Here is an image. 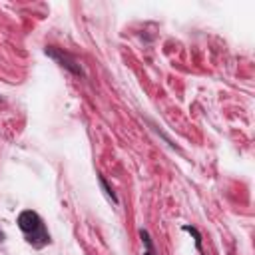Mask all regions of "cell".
<instances>
[{
    "instance_id": "cell-1",
    "label": "cell",
    "mask_w": 255,
    "mask_h": 255,
    "mask_svg": "<svg viewBox=\"0 0 255 255\" xmlns=\"http://www.w3.org/2000/svg\"><path fill=\"white\" fill-rule=\"evenodd\" d=\"M18 225L22 231L26 233H34L36 229H40V217L34 211H22L18 217Z\"/></svg>"
},
{
    "instance_id": "cell-2",
    "label": "cell",
    "mask_w": 255,
    "mask_h": 255,
    "mask_svg": "<svg viewBox=\"0 0 255 255\" xmlns=\"http://www.w3.org/2000/svg\"><path fill=\"white\" fill-rule=\"evenodd\" d=\"M100 183H102V187H104V191H106V195H108V197H112V201H116V195L112 193V189L108 187V183H106V181H104L102 177H100Z\"/></svg>"
}]
</instances>
